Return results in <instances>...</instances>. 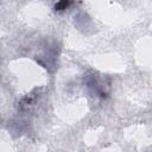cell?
I'll return each instance as SVG.
<instances>
[{"label":"cell","instance_id":"6da1fadb","mask_svg":"<svg viewBox=\"0 0 152 152\" xmlns=\"http://www.w3.org/2000/svg\"><path fill=\"white\" fill-rule=\"evenodd\" d=\"M70 2H71V0H59L56 4L55 8H56V11H63V10H65L70 5Z\"/></svg>","mask_w":152,"mask_h":152}]
</instances>
